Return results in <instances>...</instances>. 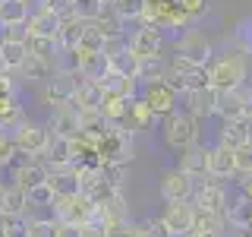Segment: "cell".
Here are the masks:
<instances>
[{
  "mask_svg": "<svg viewBox=\"0 0 252 237\" xmlns=\"http://www.w3.org/2000/svg\"><path fill=\"white\" fill-rule=\"evenodd\" d=\"M208 85L215 92H236L246 85V57L236 51H227L211 60L208 67Z\"/></svg>",
  "mask_w": 252,
  "mask_h": 237,
  "instance_id": "1",
  "label": "cell"
},
{
  "mask_svg": "<svg viewBox=\"0 0 252 237\" xmlns=\"http://www.w3.org/2000/svg\"><path fill=\"white\" fill-rule=\"evenodd\" d=\"M161 136H164V146L167 149H173V152H186L189 146L199 142V120L189 117L186 111H177V114L164 117Z\"/></svg>",
  "mask_w": 252,
  "mask_h": 237,
  "instance_id": "2",
  "label": "cell"
},
{
  "mask_svg": "<svg viewBox=\"0 0 252 237\" xmlns=\"http://www.w3.org/2000/svg\"><path fill=\"white\" fill-rule=\"evenodd\" d=\"M177 57H183L189 63H195V67H211V60H215V44H211V38L205 35L202 29H192L189 26L186 32H180L177 35Z\"/></svg>",
  "mask_w": 252,
  "mask_h": 237,
  "instance_id": "3",
  "label": "cell"
},
{
  "mask_svg": "<svg viewBox=\"0 0 252 237\" xmlns=\"http://www.w3.org/2000/svg\"><path fill=\"white\" fill-rule=\"evenodd\" d=\"M132 136L117 126H110V133L98 142V161L101 168H126L132 161Z\"/></svg>",
  "mask_w": 252,
  "mask_h": 237,
  "instance_id": "4",
  "label": "cell"
},
{
  "mask_svg": "<svg viewBox=\"0 0 252 237\" xmlns=\"http://www.w3.org/2000/svg\"><path fill=\"white\" fill-rule=\"evenodd\" d=\"M10 136H13L16 152H22V155H29V158H41L47 152V146H51L54 133L47 130V123H32V120H26V123L16 126Z\"/></svg>",
  "mask_w": 252,
  "mask_h": 237,
  "instance_id": "5",
  "label": "cell"
},
{
  "mask_svg": "<svg viewBox=\"0 0 252 237\" xmlns=\"http://www.w3.org/2000/svg\"><path fill=\"white\" fill-rule=\"evenodd\" d=\"M54 221L60 225H79V228H89V221L94 215V202L82 193H73V196H63V199L54 202Z\"/></svg>",
  "mask_w": 252,
  "mask_h": 237,
  "instance_id": "6",
  "label": "cell"
},
{
  "mask_svg": "<svg viewBox=\"0 0 252 237\" xmlns=\"http://www.w3.org/2000/svg\"><path fill=\"white\" fill-rule=\"evenodd\" d=\"M215 114L224 123L249 120L252 117V85H243L236 92H218V111Z\"/></svg>",
  "mask_w": 252,
  "mask_h": 237,
  "instance_id": "7",
  "label": "cell"
},
{
  "mask_svg": "<svg viewBox=\"0 0 252 237\" xmlns=\"http://www.w3.org/2000/svg\"><path fill=\"white\" fill-rule=\"evenodd\" d=\"M79 76L76 70H69V67H60L57 70V76L51 79V82H44V101L51 108H60V105H69L73 101V95L79 89Z\"/></svg>",
  "mask_w": 252,
  "mask_h": 237,
  "instance_id": "8",
  "label": "cell"
},
{
  "mask_svg": "<svg viewBox=\"0 0 252 237\" xmlns=\"http://www.w3.org/2000/svg\"><path fill=\"white\" fill-rule=\"evenodd\" d=\"M192 205L202 212H218V215H227L230 209V196H227V187L220 180H202L192 193Z\"/></svg>",
  "mask_w": 252,
  "mask_h": 237,
  "instance_id": "9",
  "label": "cell"
},
{
  "mask_svg": "<svg viewBox=\"0 0 252 237\" xmlns=\"http://www.w3.org/2000/svg\"><path fill=\"white\" fill-rule=\"evenodd\" d=\"M126 47H129L139 60H155V57H161L164 35H161V29L142 26V29L132 32V35H126Z\"/></svg>",
  "mask_w": 252,
  "mask_h": 237,
  "instance_id": "10",
  "label": "cell"
},
{
  "mask_svg": "<svg viewBox=\"0 0 252 237\" xmlns=\"http://www.w3.org/2000/svg\"><path fill=\"white\" fill-rule=\"evenodd\" d=\"M195 180L189 177V174H183L180 168H173L164 174V180H161V196H164V202H192V193H195Z\"/></svg>",
  "mask_w": 252,
  "mask_h": 237,
  "instance_id": "11",
  "label": "cell"
},
{
  "mask_svg": "<svg viewBox=\"0 0 252 237\" xmlns=\"http://www.w3.org/2000/svg\"><path fill=\"white\" fill-rule=\"evenodd\" d=\"M142 98H145V105L155 111V117H170V114H177L180 95L173 92L167 82H152V85H145V89H142Z\"/></svg>",
  "mask_w": 252,
  "mask_h": 237,
  "instance_id": "12",
  "label": "cell"
},
{
  "mask_svg": "<svg viewBox=\"0 0 252 237\" xmlns=\"http://www.w3.org/2000/svg\"><path fill=\"white\" fill-rule=\"evenodd\" d=\"M47 130H51L54 136H60V139H79L82 126H79V111L73 108V101H69V105H60V108H54V111H51Z\"/></svg>",
  "mask_w": 252,
  "mask_h": 237,
  "instance_id": "13",
  "label": "cell"
},
{
  "mask_svg": "<svg viewBox=\"0 0 252 237\" xmlns=\"http://www.w3.org/2000/svg\"><path fill=\"white\" fill-rule=\"evenodd\" d=\"M208 155H211V146L195 142V146H189L186 152H180V164H177V168L183 174H189L195 184H202V180L208 177Z\"/></svg>",
  "mask_w": 252,
  "mask_h": 237,
  "instance_id": "14",
  "label": "cell"
},
{
  "mask_svg": "<svg viewBox=\"0 0 252 237\" xmlns=\"http://www.w3.org/2000/svg\"><path fill=\"white\" fill-rule=\"evenodd\" d=\"M183 111L189 117H195V120H208V117H215L218 111V92L211 89H195V92H186L183 95Z\"/></svg>",
  "mask_w": 252,
  "mask_h": 237,
  "instance_id": "15",
  "label": "cell"
},
{
  "mask_svg": "<svg viewBox=\"0 0 252 237\" xmlns=\"http://www.w3.org/2000/svg\"><path fill=\"white\" fill-rule=\"evenodd\" d=\"M161 221L170 228V234H173V237H186V234H192L195 205H192V202H170L167 209H164Z\"/></svg>",
  "mask_w": 252,
  "mask_h": 237,
  "instance_id": "16",
  "label": "cell"
},
{
  "mask_svg": "<svg viewBox=\"0 0 252 237\" xmlns=\"http://www.w3.org/2000/svg\"><path fill=\"white\" fill-rule=\"evenodd\" d=\"M26 29H29V38H54V41H57V35L63 29V16L38 6V10H32Z\"/></svg>",
  "mask_w": 252,
  "mask_h": 237,
  "instance_id": "17",
  "label": "cell"
},
{
  "mask_svg": "<svg viewBox=\"0 0 252 237\" xmlns=\"http://www.w3.org/2000/svg\"><path fill=\"white\" fill-rule=\"evenodd\" d=\"M101 101H104V85L94 82V79H79V89L73 95V108L79 114H94V111H101Z\"/></svg>",
  "mask_w": 252,
  "mask_h": 237,
  "instance_id": "18",
  "label": "cell"
},
{
  "mask_svg": "<svg viewBox=\"0 0 252 237\" xmlns=\"http://www.w3.org/2000/svg\"><path fill=\"white\" fill-rule=\"evenodd\" d=\"M158 120L155 117V111L145 105V98H136V101H129V108H126V117L120 123H117V130H123V133H139V130H148Z\"/></svg>",
  "mask_w": 252,
  "mask_h": 237,
  "instance_id": "19",
  "label": "cell"
},
{
  "mask_svg": "<svg viewBox=\"0 0 252 237\" xmlns=\"http://www.w3.org/2000/svg\"><path fill=\"white\" fill-rule=\"evenodd\" d=\"M246 142H252V120L220 123V130H218V146H224V149H230V152H236V149H243Z\"/></svg>",
  "mask_w": 252,
  "mask_h": 237,
  "instance_id": "20",
  "label": "cell"
},
{
  "mask_svg": "<svg viewBox=\"0 0 252 237\" xmlns=\"http://www.w3.org/2000/svg\"><path fill=\"white\" fill-rule=\"evenodd\" d=\"M208 177L211 180H220L224 184L227 177H236V155L224 146H211V155H208Z\"/></svg>",
  "mask_w": 252,
  "mask_h": 237,
  "instance_id": "21",
  "label": "cell"
},
{
  "mask_svg": "<svg viewBox=\"0 0 252 237\" xmlns=\"http://www.w3.org/2000/svg\"><path fill=\"white\" fill-rule=\"evenodd\" d=\"M10 180H13L16 187H22V190L29 193V190H35L38 184H44V180H47V168H44L41 161H38V158H29V161H22L19 168L10 174Z\"/></svg>",
  "mask_w": 252,
  "mask_h": 237,
  "instance_id": "22",
  "label": "cell"
},
{
  "mask_svg": "<svg viewBox=\"0 0 252 237\" xmlns=\"http://www.w3.org/2000/svg\"><path fill=\"white\" fill-rule=\"evenodd\" d=\"M192 237H227V215H218V212H202V209H195Z\"/></svg>",
  "mask_w": 252,
  "mask_h": 237,
  "instance_id": "23",
  "label": "cell"
},
{
  "mask_svg": "<svg viewBox=\"0 0 252 237\" xmlns=\"http://www.w3.org/2000/svg\"><path fill=\"white\" fill-rule=\"evenodd\" d=\"M57 60H44V57H35V54H29L26 63H22V79H29V82H51L54 76H57Z\"/></svg>",
  "mask_w": 252,
  "mask_h": 237,
  "instance_id": "24",
  "label": "cell"
},
{
  "mask_svg": "<svg viewBox=\"0 0 252 237\" xmlns=\"http://www.w3.org/2000/svg\"><path fill=\"white\" fill-rule=\"evenodd\" d=\"M32 209L29 205V193L16 184H6L0 193V215H26Z\"/></svg>",
  "mask_w": 252,
  "mask_h": 237,
  "instance_id": "25",
  "label": "cell"
},
{
  "mask_svg": "<svg viewBox=\"0 0 252 237\" xmlns=\"http://www.w3.org/2000/svg\"><path fill=\"white\" fill-rule=\"evenodd\" d=\"M19 123H26V108H22L19 95L0 98V130H3V133H13Z\"/></svg>",
  "mask_w": 252,
  "mask_h": 237,
  "instance_id": "26",
  "label": "cell"
},
{
  "mask_svg": "<svg viewBox=\"0 0 252 237\" xmlns=\"http://www.w3.org/2000/svg\"><path fill=\"white\" fill-rule=\"evenodd\" d=\"M227 228L230 231H252V202L246 196H236V202H230L227 209Z\"/></svg>",
  "mask_w": 252,
  "mask_h": 237,
  "instance_id": "27",
  "label": "cell"
},
{
  "mask_svg": "<svg viewBox=\"0 0 252 237\" xmlns=\"http://www.w3.org/2000/svg\"><path fill=\"white\" fill-rule=\"evenodd\" d=\"M104 41H107V35L101 32L98 22H82V38H79L76 51H82V54H104Z\"/></svg>",
  "mask_w": 252,
  "mask_h": 237,
  "instance_id": "28",
  "label": "cell"
},
{
  "mask_svg": "<svg viewBox=\"0 0 252 237\" xmlns=\"http://www.w3.org/2000/svg\"><path fill=\"white\" fill-rule=\"evenodd\" d=\"M32 10L26 3H16V0H3L0 3V29H13V26H26Z\"/></svg>",
  "mask_w": 252,
  "mask_h": 237,
  "instance_id": "29",
  "label": "cell"
},
{
  "mask_svg": "<svg viewBox=\"0 0 252 237\" xmlns=\"http://www.w3.org/2000/svg\"><path fill=\"white\" fill-rule=\"evenodd\" d=\"M167 79V60L164 57H155V60H139V82L142 89L152 82H164Z\"/></svg>",
  "mask_w": 252,
  "mask_h": 237,
  "instance_id": "30",
  "label": "cell"
},
{
  "mask_svg": "<svg viewBox=\"0 0 252 237\" xmlns=\"http://www.w3.org/2000/svg\"><path fill=\"white\" fill-rule=\"evenodd\" d=\"M0 57H3V70H6V73H16V70H22V63H26L29 47L16 44V41H0Z\"/></svg>",
  "mask_w": 252,
  "mask_h": 237,
  "instance_id": "31",
  "label": "cell"
},
{
  "mask_svg": "<svg viewBox=\"0 0 252 237\" xmlns=\"http://www.w3.org/2000/svg\"><path fill=\"white\" fill-rule=\"evenodd\" d=\"M104 10H107L104 0H73V16L79 22H98Z\"/></svg>",
  "mask_w": 252,
  "mask_h": 237,
  "instance_id": "32",
  "label": "cell"
},
{
  "mask_svg": "<svg viewBox=\"0 0 252 237\" xmlns=\"http://www.w3.org/2000/svg\"><path fill=\"white\" fill-rule=\"evenodd\" d=\"M148 10V0H114V13L120 16L123 22L129 19H142Z\"/></svg>",
  "mask_w": 252,
  "mask_h": 237,
  "instance_id": "33",
  "label": "cell"
},
{
  "mask_svg": "<svg viewBox=\"0 0 252 237\" xmlns=\"http://www.w3.org/2000/svg\"><path fill=\"white\" fill-rule=\"evenodd\" d=\"M54 202H57V193H54V187L47 184H38L35 190H29V205L32 209H54Z\"/></svg>",
  "mask_w": 252,
  "mask_h": 237,
  "instance_id": "34",
  "label": "cell"
},
{
  "mask_svg": "<svg viewBox=\"0 0 252 237\" xmlns=\"http://www.w3.org/2000/svg\"><path fill=\"white\" fill-rule=\"evenodd\" d=\"M29 54H35V57H44V60H57L60 47L54 38H29Z\"/></svg>",
  "mask_w": 252,
  "mask_h": 237,
  "instance_id": "35",
  "label": "cell"
},
{
  "mask_svg": "<svg viewBox=\"0 0 252 237\" xmlns=\"http://www.w3.org/2000/svg\"><path fill=\"white\" fill-rule=\"evenodd\" d=\"M104 237H142V225L139 221H110V225L104 228Z\"/></svg>",
  "mask_w": 252,
  "mask_h": 237,
  "instance_id": "36",
  "label": "cell"
},
{
  "mask_svg": "<svg viewBox=\"0 0 252 237\" xmlns=\"http://www.w3.org/2000/svg\"><path fill=\"white\" fill-rule=\"evenodd\" d=\"M6 237H29V218L26 215H3L0 218Z\"/></svg>",
  "mask_w": 252,
  "mask_h": 237,
  "instance_id": "37",
  "label": "cell"
},
{
  "mask_svg": "<svg viewBox=\"0 0 252 237\" xmlns=\"http://www.w3.org/2000/svg\"><path fill=\"white\" fill-rule=\"evenodd\" d=\"M29 237H57L54 218H29Z\"/></svg>",
  "mask_w": 252,
  "mask_h": 237,
  "instance_id": "38",
  "label": "cell"
},
{
  "mask_svg": "<svg viewBox=\"0 0 252 237\" xmlns=\"http://www.w3.org/2000/svg\"><path fill=\"white\" fill-rule=\"evenodd\" d=\"M236 177H252V142L236 149Z\"/></svg>",
  "mask_w": 252,
  "mask_h": 237,
  "instance_id": "39",
  "label": "cell"
},
{
  "mask_svg": "<svg viewBox=\"0 0 252 237\" xmlns=\"http://www.w3.org/2000/svg\"><path fill=\"white\" fill-rule=\"evenodd\" d=\"M142 237H173V234L161 218H148V221H142Z\"/></svg>",
  "mask_w": 252,
  "mask_h": 237,
  "instance_id": "40",
  "label": "cell"
},
{
  "mask_svg": "<svg viewBox=\"0 0 252 237\" xmlns=\"http://www.w3.org/2000/svg\"><path fill=\"white\" fill-rule=\"evenodd\" d=\"M177 3H180V10H183L192 22L199 19V16L208 13V0H177Z\"/></svg>",
  "mask_w": 252,
  "mask_h": 237,
  "instance_id": "41",
  "label": "cell"
},
{
  "mask_svg": "<svg viewBox=\"0 0 252 237\" xmlns=\"http://www.w3.org/2000/svg\"><path fill=\"white\" fill-rule=\"evenodd\" d=\"M16 155V146H13V136L10 133H3L0 130V171L6 168V164H10V158Z\"/></svg>",
  "mask_w": 252,
  "mask_h": 237,
  "instance_id": "42",
  "label": "cell"
},
{
  "mask_svg": "<svg viewBox=\"0 0 252 237\" xmlns=\"http://www.w3.org/2000/svg\"><path fill=\"white\" fill-rule=\"evenodd\" d=\"M0 41H16V44H29V29H26V26L0 29Z\"/></svg>",
  "mask_w": 252,
  "mask_h": 237,
  "instance_id": "43",
  "label": "cell"
},
{
  "mask_svg": "<svg viewBox=\"0 0 252 237\" xmlns=\"http://www.w3.org/2000/svg\"><path fill=\"white\" fill-rule=\"evenodd\" d=\"M38 6H41V10L57 13V16H66L69 10H73V0H38Z\"/></svg>",
  "mask_w": 252,
  "mask_h": 237,
  "instance_id": "44",
  "label": "cell"
},
{
  "mask_svg": "<svg viewBox=\"0 0 252 237\" xmlns=\"http://www.w3.org/2000/svg\"><path fill=\"white\" fill-rule=\"evenodd\" d=\"M16 79H13V73H0V98H10V95H16Z\"/></svg>",
  "mask_w": 252,
  "mask_h": 237,
  "instance_id": "45",
  "label": "cell"
},
{
  "mask_svg": "<svg viewBox=\"0 0 252 237\" xmlns=\"http://www.w3.org/2000/svg\"><path fill=\"white\" fill-rule=\"evenodd\" d=\"M57 237H85V228H79V225H60V221H57Z\"/></svg>",
  "mask_w": 252,
  "mask_h": 237,
  "instance_id": "46",
  "label": "cell"
},
{
  "mask_svg": "<svg viewBox=\"0 0 252 237\" xmlns=\"http://www.w3.org/2000/svg\"><path fill=\"white\" fill-rule=\"evenodd\" d=\"M240 193L252 202V177H243V180H240Z\"/></svg>",
  "mask_w": 252,
  "mask_h": 237,
  "instance_id": "47",
  "label": "cell"
},
{
  "mask_svg": "<svg viewBox=\"0 0 252 237\" xmlns=\"http://www.w3.org/2000/svg\"><path fill=\"white\" fill-rule=\"evenodd\" d=\"M227 237H252V231H230Z\"/></svg>",
  "mask_w": 252,
  "mask_h": 237,
  "instance_id": "48",
  "label": "cell"
},
{
  "mask_svg": "<svg viewBox=\"0 0 252 237\" xmlns=\"http://www.w3.org/2000/svg\"><path fill=\"white\" fill-rule=\"evenodd\" d=\"M16 3H26L29 6V3H38V0H16Z\"/></svg>",
  "mask_w": 252,
  "mask_h": 237,
  "instance_id": "49",
  "label": "cell"
},
{
  "mask_svg": "<svg viewBox=\"0 0 252 237\" xmlns=\"http://www.w3.org/2000/svg\"><path fill=\"white\" fill-rule=\"evenodd\" d=\"M0 73H6V70H3V57H0Z\"/></svg>",
  "mask_w": 252,
  "mask_h": 237,
  "instance_id": "50",
  "label": "cell"
},
{
  "mask_svg": "<svg viewBox=\"0 0 252 237\" xmlns=\"http://www.w3.org/2000/svg\"><path fill=\"white\" fill-rule=\"evenodd\" d=\"M104 3H107V6H114V0H104Z\"/></svg>",
  "mask_w": 252,
  "mask_h": 237,
  "instance_id": "51",
  "label": "cell"
},
{
  "mask_svg": "<svg viewBox=\"0 0 252 237\" xmlns=\"http://www.w3.org/2000/svg\"><path fill=\"white\" fill-rule=\"evenodd\" d=\"M0 193H3V180H0Z\"/></svg>",
  "mask_w": 252,
  "mask_h": 237,
  "instance_id": "52",
  "label": "cell"
},
{
  "mask_svg": "<svg viewBox=\"0 0 252 237\" xmlns=\"http://www.w3.org/2000/svg\"><path fill=\"white\" fill-rule=\"evenodd\" d=\"M249 51H252V41H249Z\"/></svg>",
  "mask_w": 252,
  "mask_h": 237,
  "instance_id": "53",
  "label": "cell"
},
{
  "mask_svg": "<svg viewBox=\"0 0 252 237\" xmlns=\"http://www.w3.org/2000/svg\"><path fill=\"white\" fill-rule=\"evenodd\" d=\"M186 237H192V234H186Z\"/></svg>",
  "mask_w": 252,
  "mask_h": 237,
  "instance_id": "54",
  "label": "cell"
},
{
  "mask_svg": "<svg viewBox=\"0 0 252 237\" xmlns=\"http://www.w3.org/2000/svg\"><path fill=\"white\" fill-rule=\"evenodd\" d=\"M0 218H3V215H0Z\"/></svg>",
  "mask_w": 252,
  "mask_h": 237,
  "instance_id": "55",
  "label": "cell"
},
{
  "mask_svg": "<svg viewBox=\"0 0 252 237\" xmlns=\"http://www.w3.org/2000/svg\"><path fill=\"white\" fill-rule=\"evenodd\" d=\"M249 120H252V117H249Z\"/></svg>",
  "mask_w": 252,
  "mask_h": 237,
  "instance_id": "56",
  "label": "cell"
}]
</instances>
